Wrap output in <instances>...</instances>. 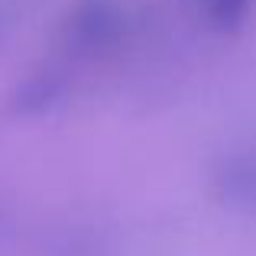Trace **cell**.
<instances>
[{"mask_svg":"<svg viewBox=\"0 0 256 256\" xmlns=\"http://www.w3.org/2000/svg\"><path fill=\"white\" fill-rule=\"evenodd\" d=\"M194 4L204 13V20H211L218 30H230L250 13L253 0H194Z\"/></svg>","mask_w":256,"mask_h":256,"instance_id":"1","label":"cell"}]
</instances>
